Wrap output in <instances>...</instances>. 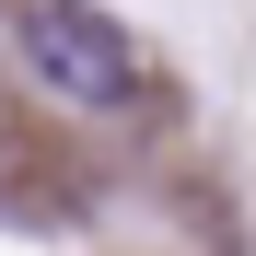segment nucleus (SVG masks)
Returning <instances> with one entry per match:
<instances>
[{"instance_id":"obj_1","label":"nucleus","mask_w":256,"mask_h":256,"mask_svg":"<svg viewBox=\"0 0 256 256\" xmlns=\"http://www.w3.org/2000/svg\"><path fill=\"white\" fill-rule=\"evenodd\" d=\"M12 47H24V70L47 82L58 105H128L140 94V47H128V24H105L94 0H24L12 12Z\"/></svg>"}]
</instances>
